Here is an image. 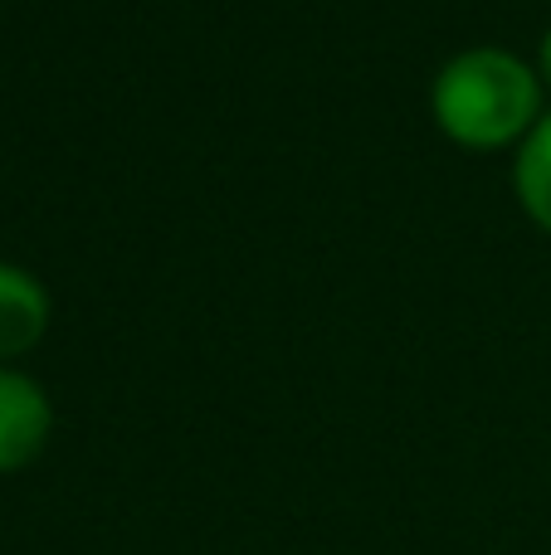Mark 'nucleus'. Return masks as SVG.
Wrapping results in <instances>:
<instances>
[{
  "mask_svg": "<svg viewBox=\"0 0 551 555\" xmlns=\"http://www.w3.org/2000/svg\"><path fill=\"white\" fill-rule=\"evenodd\" d=\"M430 107L449 142L498 152L542 122V78L508 49H464L439 68Z\"/></svg>",
  "mask_w": 551,
  "mask_h": 555,
  "instance_id": "nucleus-1",
  "label": "nucleus"
},
{
  "mask_svg": "<svg viewBox=\"0 0 551 555\" xmlns=\"http://www.w3.org/2000/svg\"><path fill=\"white\" fill-rule=\"evenodd\" d=\"M54 429L49 395L29 375L0 371V473H15L39 459Z\"/></svg>",
  "mask_w": 551,
  "mask_h": 555,
  "instance_id": "nucleus-2",
  "label": "nucleus"
},
{
  "mask_svg": "<svg viewBox=\"0 0 551 555\" xmlns=\"http://www.w3.org/2000/svg\"><path fill=\"white\" fill-rule=\"evenodd\" d=\"M49 332V293L39 278L0 263V356H25Z\"/></svg>",
  "mask_w": 551,
  "mask_h": 555,
  "instance_id": "nucleus-3",
  "label": "nucleus"
},
{
  "mask_svg": "<svg viewBox=\"0 0 551 555\" xmlns=\"http://www.w3.org/2000/svg\"><path fill=\"white\" fill-rule=\"evenodd\" d=\"M517 201L551 234V113L527 132L523 152H517Z\"/></svg>",
  "mask_w": 551,
  "mask_h": 555,
  "instance_id": "nucleus-4",
  "label": "nucleus"
},
{
  "mask_svg": "<svg viewBox=\"0 0 551 555\" xmlns=\"http://www.w3.org/2000/svg\"><path fill=\"white\" fill-rule=\"evenodd\" d=\"M537 78L551 88V29H547V39H542V54H537Z\"/></svg>",
  "mask_w": 551,
  "mask_h": 555,
  "instance_id": "nucleus-5",
  "label": "nucleus"
}]
</instances>
